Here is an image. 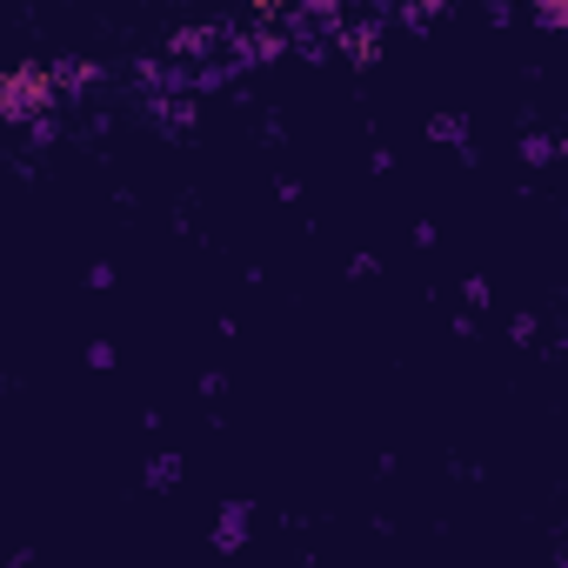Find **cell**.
Listing matches in <instances>:
<instances>
[{
  "instance_id": "obj_1",
  "label": "cell",
  "mask_w": 568,
  "mask_h": 568,
  "mask_svg": "<svg viewBox=\"0 0 568 568\" xmlns=\"http://www.w3.org/2000/svg\"><path fill=\"white\" fill-rule=\"evenodd\" d=\"M34 101H41V74H34V68H21V74L8 81V114H28Z\"/></svg>"
}]
</instances>
